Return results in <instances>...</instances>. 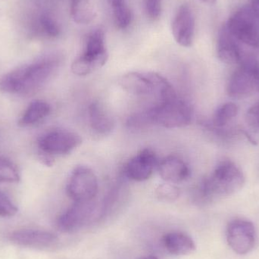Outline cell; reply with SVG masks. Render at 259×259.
Instances as JSON below:
<instances>
[{
	"label": "cell",
	"instance_id": "1",
	"mask_svg": "<svg viewBox=\"0 0 259 259\" xmlns=\"http://www.w3.org/2000/svg\"><path fill=\"white\" fill-rule=\"evenodd\" d=\"M59 65L58 58L49 56L12 70L0 77V91L8 94H31L50 80Z\"/></svg>",
	"mask_w": 259,
	"mask_h": 259
},
{
	"label": "cell",
	"instance_id": "2",
	"mask_svg": "<svg viewBox=\"0 0 259 259\" xmlns=\"http://www.w3.org/2000/svg\"><path fill=\"white\" fill-rule=\"evenodd\" d=\"M193 118V110L187 102L177 98L159 102L142 112L134 114L128 118L131 127L156 125L164 128H181L189 125Z\"/></svg>",
	"mask_w": 259,
	"mask_h": 259
},
{
	"label": "cell",
	"instance_id": "3",
	"mask_svg": "<svg viewBox=\"0 0 259 259\" xmlns=\"http://www.w3.org/2000/svg\"><path fill=\"white\" fill-rule=\"evenodd\" d=\"M245 184V177L240 167L230 160L221 161L208 178L199 184L198 197L203 202L228 197L240 191Z\"/></svg>",
	"mask_w": 259,
	"mask_h": 259
},
{
	"label": "cell",
	"instance_id": "4",
	"mask_svg": "<svg viewBox=\"0 0 259 259\" xmlns=\"http://www.w3.org/2000/svg\"><path fill=\"white\" fill-rule=\"evenodd\" d=\"M121 88L136 97H154L158 102L177 98L176 92L167 79L155 72H129L121 80Z\"/></svg>",
	"mask_w": 259,
	"mask_h": 259
},
{
	"label": "cell",
	"instance_id": "5",
	"mask_svg": "<svg viewBox=\"0 0 259 259\" xmlns=\"http://www.w3.org/2000/svg\"><path fill=\"white\" fill-rule=\"evenodd\" d=\"M108 59L104 30L96 29L88 34L83 53L72 62L71 71L77 76L89 75L104 66Z\"/></svg>",
	"mask_w": 259,
	"mask_h": 259
},
{
	"label": "cell",
	"instance_id": "6",
	"mask_svg": "<svg viewBox=\"0 0 259 259\" xmlns=\"http://www.w3.org/2000/svg\"><path fill=\"white\" fill-rule=\"evenodd\" d=\"M105 213L103 204L94 200L74 202L57 220V228L61 232L70 233L98 222Z\"/></svg>",
	"mask_w": 259,
	"mask_h": 259
},
{
	"label": "cell",
	"instance_id": "7",
	"mask_svg": "<svg viewBox=\"0 0 259 259\" xmlns=\"http://www.w3.org/2000/svg\"><path fill=\"white\" fill-rule=\"evenodd\" d=\"M227 92L231 98L239 100L259 93V63L255 59L242 60L240 68L230 77Z\"/></svg>",
	"mask_w": 259,
	"mask_h": 259
},
{
	"label": "cell",
	"instance_id": "8",
	"mask_svg": "<svg viewBox=\"0 0 259 259\" xmlns=\"http://www.w3.org/2000/svg\"><path fill=\"white\" fill-rule=\"evenodd\" d=\"M230 33L252 48H259V21L249 5L237 9L226 23Z\"/></svg>",
	"mask_w": 259,
	"mask_h": 259
},
{
	"label": "cell",
	"instance_id": "9",
	"mask_svg": "<svg viewBox=\"0 0 259 259\" xmlns=\"http://www.w3.org/2000/svg\"><path fill=\"white\" fill-rule=\"evenodd\" d=\"M98 190L97 175L92 169L83 165L74 169L66 187L67 195L74 202L94 200Z\"/></svg>",
	"mask_w": 259,
	"mask_h": 259
},
{
	"label": "cell",
	"instance_id": "10",
	"mask_svg": "<svg viewBox=\"0 0 259 259\" xmlns=\"http://www.w3.org/2000/svg\"><path fill=\"white\" fill-rule=\"evenodd\" d=\"M82 139L78 134L66 130H54L46 133L38 140L39 149L44 155H64L80 146Z\"/></svg>",
	"mask_w": 259,
	"mask_h": 259
},
{
	"label": "cell",
	"instance_id": "11",
	"mask_svg": "<svg viewBox=\"0 0 259 259\" xmlns=\"http://www.w3.org/2000/svg\"><path fill=\"white\" fill-rule=\"evenodd\" d=\"M227 242L235 253L246 255L256 243V231L252 222L243 219L231 221L227 227Z\"/></svg>",
	"mask_w": 259,
	"mask_h": 259
},
{
	"label": "cell",
	"instance_id": "12",
	"mask_svg": "<svg viewBox=\"0 0 259 259\" xmlns=\"http://www.w3.org/2000/svg\"><path fill=\"white\" fill-rule=\"evenodd\" d=\"M158 165L155 152L146 148L127 161L124 169V175L131 181L143 182L150 178Z\"/></svg>",
	"mask_w": 259,
	"mask_h": 259
},
{
	"label": "cell",
	"instance_id": "13",
	"mask_svg": "<svg viewBox=\"0 0 259 259\" xmlns=\"http://www.w3.org/2000/svg\"><path fill=\"white\" fill-rule=\"evenodd\" d=\"M195 27L193 9L188 3H184L180 6L172 21V33L175 41L181 47H191L194 40Z\"/></svg>",
	"mask_w": 259,
	"mask_h": 259
},
{
	"label": "cell",
	"instance_id": "14",
	"mask_svg": "<svg viewBox=\"0 0 259 259\" xmlns=\"http://www.w3.org/2000/svg\"><path fill=\"white\" fill-rule=\"evenodd\" d=\"M9 237L15 244L28 247L48 248L54 246L58 242V237L53 233L39 230H17Z\"/></svg>",
	"mask_w": 259,
	"mask_h": 259
},
{
	"label": "cell",
	"instance_id": "15",
	"mask_svg": "<svg viewBox=\"0 0 259 259\" xmlns=\"http://www.w3.org/2000/svg\"><path fill=\"white\" fill-rule=\"evenodd\" d=\"M239 41L230 33L226 24L219 31L217 40V55L219 59L228 65L239 64L243 60Z\"/></svg>",
	"mask_w": 259,
	"mask_h": 259
},
{
	"label": "cell",
	"instance_id": "16",
	"mask_svg": "<svg viewBox=\"0 0 259 259\" xmlns=\"http://www.w3.org/2000/svg\"><path fill=\"white\" fill-rule=\"evenodd\" d=\"M157 168L161 178L170 184L184 182L190 175L188 164L182 158L175 155H170L161 160Z\"/></svg>",
	"mask_w": 259,
	"mask_h": 259
},
{
	"label": "cell",
	"instance_id": "17",
	"mask_svg": "<svg viewBox=\"0 0 259 259\" xmlns=\"http://www.w3.org/2000/svg\"><path fill=\"white\" fill-rule=\"evenodd\" d=\"M88 116L90 127L97 135H108L114 128L113 118L100 102H92L89 105Z\"/></svg>",
	"mask_w": 259,
	"mask_h": 259
},
{
	"label": "cell",
	"instance_id": "18",
	"mask_svg": "<svg viewBox=\"0 0 259 259\" xmlns=\"http://www.w3.org/2000/svg\"><path fill=\"white\" fill-rule=\"evenodd\" d=\"M163 244L167 252L175 255H187L196 250L193 239L182 232H170L163 237Z\"/></svg>",
	"mask_w": 259,
	"mask_h": 259
},
{
	"label": "cell",
	"instance_id": "19",
	"mask_svg": "<svg viewBox=\"0 0 259 259\" xmlns=\"http://www.w3.org/2000/svg\"><path fill=\"white\" fill-rule=\"evenodd\" d=\"M50 111V106L46 102L40 100L32 102L18 121L19 125L26 127L36 124L48 116Z\"/></svg>",
	"mask_w": 259,
	"mask_h": 259
},
{
	"label": "cell",
	"instance_id": "20",
	"mask_svg": "<svg viewBox=\"0 0 259 259\" xmlns=\"http://www.w3.org/2000/svg\"><path fill=\"white\" fill-rule=\"evenodd\" d=\"M71 15L74 22L88 24L94 21L96 12L91 0H70Z\"/></svg>",
	"mask_w": 259,
	"mask_h": 259
},
{
	"label": "cell",
	"instance_id": "21",
	"mask_svg": "<svg viewBox=\"0 0 259 259\" xmlns=\"http://www.w3.org/2000/svg\"><path fill=\"white\" fill-rule=\"evenodd\" d=\"M239 109L237 105L233 103H227L218 108L213 116V125L215 128H222L228 124L238 114Z\"/></svg>",
	"mask_w": 259,
	"mask_h": 259
},
{
	"label": "cell",
	"instance_id": "22",
	"mask_svg": "<svg viewBox=\"0 0 259 259\" xmlns=\"http://www.w3.org/2000/svg\"><path fill=\"white\" fill-rule=\"evenodd\" d=\"M114 19L117 27L121 30L127 28L132 21V12L127 3H119L112 6Z\"/></svg>",
	"mask_w": 259,
	"mask_h": 259
},
{
	"label": "cell",
	"instance_id": "23",
	"mask_svg": "<svg viewBox=\"0 0 259 259\" xmlns=\"http://www.w3.org/2000/svg\"><path fill=\"white\" fill-rule=\"evenodd\" d=\"M155 194L159 200L170 202L177 200L179 198L181 191L175 184L165 183L157 187Z\"/></svg>",
	"mask_w": 259,
	"mask_h": 259
},
{
	"label": "cell",
	"instance_id": "24",
	"mask_svg": "<svg viewBox=\"0 0 259 259\" xmlns=\"http://www.w3.org/2000/svg\"><path fill=\"white\" fill-rule=\"evenodd\" d=\"M20 178L19 172L13 164L0 161V183H18Z\"/></svg>",
	"mask_w": 259,
	"mask_h": 259
},
{
	"label": "cell",
	"instance_id": "25",
	"mask_svg": "<svg viewBox=\"0 0 259 259\" xmlns=\"http://www.w3.org/2000/svg\"><path fill=\"white\" fill-rule=\"evenodd\" d=\"M39 21L44 32L50 37H57L60 34L59 24L50 14H42Z\"/></svg>",
	"mask_w": 259,
	"mask_h": 259
},
{
	"label": "cell",
	"instance_id": "26",
	"mask_svg": "<svg viewBox=\"0 0 259 259\" xmlns=\"http://www.w3.org/2000/svg\"><path fill=\"white\" fill-rule=\"evenodd\" d=\"M18 212L16 205L3 192H0V217H12Z\"/></svg>",
	"mask_w": 259,
	"mask_h": 259
},
{
	"label": "cell",
	"instance_id": "27",
	"mask_svg": "<svg viewBox=\"0 0 259 259\" xmlns=\"http://www.w3.org/2000/svg\"><path fill=\"white\" fill-rule=\"evenodd\" d=\"M162 0H146V10L148 16L152 20L158 19L161 12Z\"/></svg>",
	"mask_w": 259,
	"mask_h": 259
},
{
	"label": "cell",
	"instance_id": "28",
	"mask_svg": "<svg viewBox=\"0 0 259 259\" xmlns=\"http://www.w3.org/2000/svg\"><path fill=\"white\" fill-rule=\"evenodd\" d=\"M246 121L250 127L259 129V102L247 111Z\"/></svg>",
	"mask_w": 259,
	"mask_h": 259
},
{
	"label": "cell",
	"instance_id": "29",
	"mask_svg": "<svg viewBox=\"0 0 259 259\" xmlns=\"http://www.w3.org/2000/svg\"><path fill=\"white\" fill-rule=\"evenodd\" d=\"M250 7L259 21V0H250Z\"/></svg>",
	"mask_w": 259,
	"mask_h": 259
},
{
	"label": "cell",
	"instance_id": "30",
	"mask_svg": "<svg viewBox=\"0 0 259 259\" xmlns=\"http://www.w3.org/2000/svg\"><path fill=\"white\" fill-rule=\"evenodd\" d=\"M201 1L203 2L204 3H206V4L213 5L215 3L216 0H201Z\"/></svg>",
	"mask_w": 259,
	"mask_h": 259
},
{
	"label": "cell",
	"instance_id": "31",
	"mask_svg": "<svg viewBox=\"0 0 259 259\" xmlns=\"http://www.w3.org/2000/svg\"><path fill=\"white\" fill-rule=\"evenodd\" d=\"M126 1V0H109V4H115V3H121V2Z\"/></svg>",
	"mask_w": 259,
	"mask_h": 259
},
{
	"label": "cell",
	"instance_id": "32",
	"mask_svg": "<svg viewBox=\"0 0 259 259\" xmlns=\"http://www.w3.org/2000/svg\"><path fill=\"white\" fill-rule=\"evenodd\" d=\"M139 259H158L156 256H154V255H147V256H143L141 257V258Z\"/></svg>",
	"mask_w": 259,
	"mask_h": 259
}]
</instances>
